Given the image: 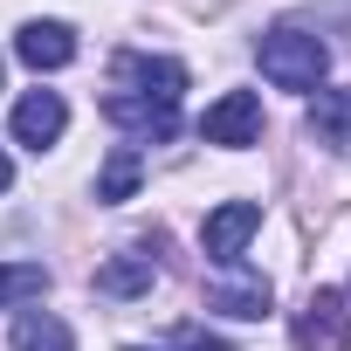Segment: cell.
I'll list each match as a JSON object with an SVG mask.
<instances>
[{
    "instance_id": "obj_1",
    "label": "cell",
    "mask_w": 351,
    "mask_h": 351,
    "mask_svg": "<svg viewBox=\"0 0 351 351\" xmlns=\"http://www.w3.org/2000/svg\"><path fill=\"white\" fill-rule=\"evenodd\" d=\"M255 62L276 90H296V97H317L324 90V69H330V49L310 35V28H269L255 42Z\"/></svg>"
},
{
    "instance_id": "obj_2",
    "label": "cell",
    "mask_w": 351,
    "mask_h": 351,
    "mask_svg": "<svg viewBox=\"0 0 351 351\" xmlns=\"http://www.w3.org/2000/svg\"><path fill=\"white\" fill-rule=\"evenodd\" d=\"M289 344L296 351H351V303H344V289H310V303L289 324Z\"/></svg>"
},
{
    "instance_id": "obj_3",
    "label": "cell",
    "mask_w": 351,
    "mask_h": 351,
    "mask_svg": "<svg viewBox=\"0 0 351 351\" xmlns=\"http://www.w3.org/2000/svg\"><path fill=\"white\" fill-rule=\"evenodd\" d=\"M200 138L221 145V152H248V145H262V97H255V90H228L221 104H207Z\"/></svg>"
},
{
    "instance_id": "obj_4",
    "label": "cell",
    "mask_w": 351,
    "mask_h": 351,
    "mask_svg": "<svg viewBox=\"0 0 351 351\" xmlns=\"http://www.w3.org/2000/svg\"><path fill=\"white\" fill-rule=\"evenodd\" d=\"M255 228H262V207H255V200H221V207L207 214V228H200V248H207V262L234 269V262H241V248L255 241Z\"/></svg>"
},
{
    "instance_id": "obj_5",
    "label": "cell",
    "mask_w": 351,
    "mask_h": 351,
    "mask_svg": "<svg viewBox=\"0 0 351 351\" xmlns=\"http://www.w3.org/2000/svg\"><path fill=\"white\" fill-rule=\"evenodd\" d=\"M8 131H14V145H28V152H49V145L69 131V104H62L56 90H28V97L14 104Z\"/></svg>"
},
{
    "instance_id": "obj_6",
    "label": "cell",
    "mask_w": 351,
    "mask_h": 351,
    "mask_svg": "<svg viewBox=\"0 0 351 351\" xmlns=\"http://www.w3.org/2000/svg\"><path fill=\"white\" fill-rule=\"evenodd\" d=\"M117 90H138V97H158V104H180V90H186V62L124 49V56H117Z\"/></svg>"
},
{
    "instance_id": "obj_7",
    "label": "cell",
    "mask_w": 351,
    "mask_h": 351,
    "mask_svg": "<svg viewBox=\"0 0 351 351\" xmlns=\"http://www.w3.org/2000/svg\"><path fill=\"white\" fill-rule=\"evenodd\" d=\"M104 117L124 124V131H138V138H172V131H180V104H158V97H138V90H110Z\"/></svg>"
},
{
    "instance_id": "obj_8",
    "label": "cell",
    "mask_w": 351,
    "mask_h": 351,
    "mask_svg": "<svg viewBox=\"0 0 351 351\" xmlns=\"http://www.w3.org/2000/svg\"><path fill=\"white\" fill-rule=\"evenodd\" d=\"M14 56L42 76V69H69L76 62V28L69 21H28L21 35H14Z\"/></svg>"
},
{
    "instance_id": "obj_9",
    "label": "cell",
    "mask_w": 351,
    "mask_h": 351,
    "mask_svg": "<svg viewBox=\"0 0 351 351\" xmlns=\"http://www.w3.org/2000/svg\"><path fill=\"white\" fill-rule=\"evenodd\" d=\"M269 303H276L269 276H228L207 289V310H221V317H269Z\"/></svg>"
},
{
    "instance_id": "obj_10",
    "label": "cell",
    "mask_w": 351,
    "mask_h": 351,
    "mask_svg": "<svg viewBox=\"0 0 351 351\" xmlns=\"http://www.w3.org/2000/svg\"><path fill=\"white\" fill-rule=\"evenodd\" d=\"M310 138L330 152H351V90H317L310 97Z\"/></svg>"
},
{
    "instance_id": "obj_11",
    "label": "cell",
    "mask_w": 351,
    "mask_h": 351,
    "mask_svg": "<svg viewBox=\"0 0 351 351\" xmlns=\"http://www.w3.org/2000/svg\"><path fill=\"white\" fill-rule=\"evenodd\" d=\"M152 276H158V262H152L145 248H124V255H110V262L97 269V289H104V296H145Z\"/></svg>"
},
{
    "instance_id": "obj_12",
    "label": "cell",
    "mask_w": 351,
    "mask_h": 351,
    "mask_svg": "<svg viewBox=\"0 0 351 351\" xmlns=\"http://www.w3.org/2000/svg\"><path fill=\"white\" fill-rule=\"evenodd\" d=\"M138 180H145L138 145H117V152L104 158V172H97V200H104V207H117V200H131V193H138Z\"/></svg>"
},
{
    "instance_id": "obj_13",
    "label": "cell",
    "mask_w": 351,
    "mask_h": 351,
    "mask_svg": "<svg viewBox=\"0 0 351 351\" xmlns=\"http://www.w3.org/2000/svg\"><path fill=\"white\" fill-rule=\"evenodd\" d=\"M14 351H76V337H69L62 317H49V310H21V317H14Z\"/></svg>"
},
{
    "instance_id": "obj_14",
    "label": "cell",
    "mask_w": 351,
    "mask_h": 351,
    "mask_svg": "<svg viewBox=\"0 0 351 351\" xmlns=\"http://www.w3.org/2000/svg\"><path fill=\"white\" fill-rule=\"evenodd\" d=\"M49 296V269L42 262H0V310H21Z\"/></svg>"
},
{
    "instance_id": "obj_15",
    "label": "cell",
    "mask_w": 351,
    "mask_h": 351,
    "mask_svg": "<svg viewBox=\"0 0 351 351\" xmlns=\"http://www.w3.org/2000/svg\"><path fill=\"white\" fill-rule=\"evenodd\" d=\"M172 344H180V351H234L228 337H207L200 324H186V330H180V337H172Z\"/></svg>"
},
{
    "instance_id": "obj_16",
    "label": "cell",
    "mask_w": 351,
    "mask_h": 351,
    "mask_svg": "<svg viewBox=\"0 0 351 351\" xmlns=\"http://www.w3.org/2000/svg\"><path fill=\"white\" fill-rule=\"evenodd\" d=\"M14 186V165H8V152H0V193H8Z\"/></svg>"
},
{
    "instance_id": "obj_17",
    "label": "cell",
    "mask_w": 351,
    "mask_h": 351,
    "mask_svg": "<svg viewBox=\"0 0 351 351\" xmlns=\"http://www.w3.org/2000/svg\"><path fill=\"white\" fill-rule=\"evenodd\" d=\"M124 351H152V344H124Z\"/></svg>"
}]
</instances>
